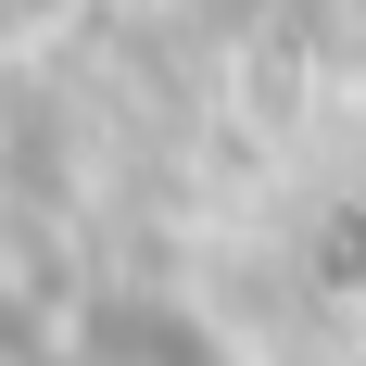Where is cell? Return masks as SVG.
I'll use <instances>...</instances> for the list:
<instances>
[{
    "instance_id": "6da1fadb",
    "label": "cell",
    "mask_w": 366,
    "mask_h": 366,
    "mask_svg": "<svg viewBox=\"0 0 366 366\" xmlns=\"http://www.w3.org/2000/svg\"><path fill=\"white\" fill-rule=\"evenodd\" d=\"M76 13H89V0H0V51H51Z\"/></svg>"
}]
</instances>
